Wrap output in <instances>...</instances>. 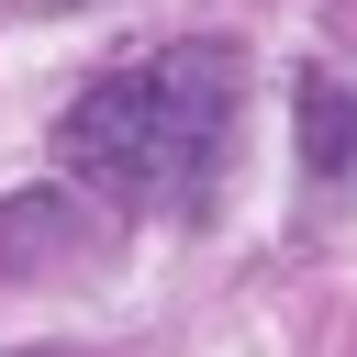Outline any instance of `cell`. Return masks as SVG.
Masks as SVG:
<instances>
[{
	"mask_svg": "<svg viewBox=\"0 0 357 357\" xmlns=\"http://www.w3.org/2000/svg\"><path fill=\"white\" fill-rule=\"evenodd\" d=\"M234 100H245V67L223 45H156L56 112V167L134 212H212L234 156Z\"/></svg>",
	"mask_w": 357,
	"mask_h": 357,
	"instance_id": "obj_1",
	"label": "cell"
},
{
	"mask_svg": "<svg viewBox=\"0 0 357 357\" xmlns=\"http://www.w3.org/2000/svg\"><path fill=\"white\" fill-rule=\"evenodd\" d=\"M301 167L312 178H357V89L346 78H301Z\"/></svg>",
	"mask_w": 357,
	"mask_h": 357,
	"instance_id": "obj_2",
	"label": "cell"
},
{
	"mask_svg": "<svg viewBox=\"0 0 357 357\" xmlns=\"http://www.w3.org/2000/svg\"><path fill=\"white\" fill-rule=\"evenodd\" d=\"M22 11H78V0H22Z\"/></svg>",
	"mask_w": 357,
	"mask_h": 357,
	"instance_id": "obj_3",
	"label": "cell"
}]
</instances>
